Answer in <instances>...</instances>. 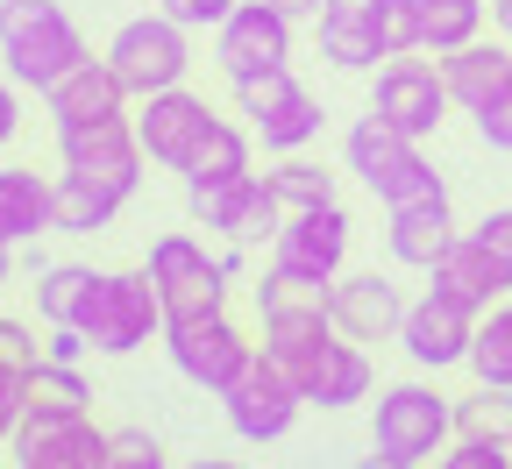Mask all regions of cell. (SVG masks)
<instances>
[{
    "label": "cell",
    "instance_id": "obj_1",
    "mask_svg": "<svg viewBox=\"0 0 512 469\" xmlns=\"http://www.w3.org/2000/svg\"><path fill=\"white\" fill-rule=\"evenodd\" d=\"M0 57H8V79L50 93L64 72L86 64V36L72 29V15L57 0H0Z\"/></svg>",
    "mask_w": 512,
    "mask_h": 469
},
{
    "label": "cell",
    "instance_id": "obj_2",
    "mask_svg": "<svg viewBox=\"0 0 512 469\" xmlns=\"http://www.w3.org/2000/svg\"><path fill=\"white\" fill-rule=\"evenodd\" d=\"M349 171L384 199V207H406V199H434V192H448L441 171L420 157V136H406V128H399V121H384L377 107L349 128Z\"/></svg>",
    "mask_w": 512,
    "mask_h": 469
},
{
    "label": "cell",
    "instance_id": "obj_3",
    "mask_svg": "<svg viewBox=\"0 0 512 469\" xmlns=\"http://www.w3.org/2000/svg\"><path fill=\"white\" fill-rule=\"evenodd\" d=\"M86 327V342L107 349V356H128V349H143L150 342V327H164V299H157V278L150 271H114L86 292L79 320Z\"/></svg>",
    "mask_w": 512,
    "mask_h": 469
},
{
    "label": "cell",
    "instance_id": "obj_4",
    "mask_svg": "<svg viewBox=\"0 0 512 469\" xmlns=\"http://www.w3.org/2000/svg\"><path fill=\"white\" fill-rule=\"evenodd\" d=\"M150 278H157V299H164V327H185V320H214L221 313V278L228 263L207 256L192 235H157L150 249Z\"/></svg>",
    "mask_w": 512,
    "mask_h": 469
},
{
    "label": "cell",
    "instance_id": "obj_5",
    "mask_svg": "<svg viewBox=\"0 0 512 469\" xmlns=\"http://www.w3.org/2000/svg\"><path fill=\"white\" fill-rule=\"evenodd\" d=\"M342 256H349V214L342 207H299L278 235H271V271H285L292 285L320 292L342 278Z\"/></svg>",
    "mask_w": 512,
    "mask_h": 469
},
{
    "label": "cell",
    "instance_id": "obj_6",
    "mask_svg": "<svg viewBox=\"0 0 512 469\" xmlns=\"http://www.w3.org/2000/svg\"><path fill=\"white\" fill-rule=\"evenodd\" d=\"M221 398H228V427H235L242 441H278V434L299 420V406H306L299 377H292L278 356H256Z\"/></svg>",
    "mask_w": 512,
    "mask_h": 469
},
{
    "label": "cell",
    "instance_id": "obj_7",
    "mask_svg": "<svg viewBox=\"0 0 512 469\" xmlns=\"http://www.w3.org/2000/svg\"><path fill=\"white\" fill-rule=\"evenodd\" d=\"M114 434H100L86 413H22L15 462L22 469H107Z\"/></svg>",
    "mask_w": 512,
    "mask_h": 469
},
{
    "label": "cell",
    "instance_id": "obj_8",
    "mask_svg": "<svg viewBox=\"0 0 512 469\" xmlns=\"http://www.w3.org/2000/svg\"><path fill=\"white\" fill-rule=\"evenodd\" d=\"M107 64L121 72V86H128V93H143V100L164 93V86H178V79H185V22H171V15L128 22V29L114 36Z\"/></svg>",
    "mask_w": 512,
    "mask_h": 469
},
{
    "label": "cell",
    "instance_id": "obj_9",
    "mask_svg": "<svg viewBox=\"0 0 512 469\" xmlns=\"http://www.w3.org/2000/svg\"><path fill=\"white\" fill-rule=\"evenodd\" d=\"M235 100H242L249 128H256V136H264L271 150H299V143L320 136V100L285 72V64H278V72H264V79H242Z\"/></svg>",
    "mask_w": 512,
    "mask_h": 469
},
{
    "label": "cell",
    "instance_id": "obj_10",
    "mask_svg": "<svg viewBox=\"0 0 512 469\" xmlns=\"http://www.w3.org/2000/svg\"><path fill=\"white\" fill-rule=\"evenodd\" d=\"M399 342L413 363L441 370V363H470V342H477V306L463 292H448V285H427L420 306H406V327H399Z\"/></svg>",
    "mask_w": 512,
    "mask_h": 469
},
{
    "label": "cell",
    "instance_id": "obj_11",
    "mask_svg": "<svg viewBox=\"0 0 512 469\" xmlns=\"http://www.w3.org/2000/svg\"><path fill=\"white\" fill-rule=\"evenodd\" d=\"M292 57V15L278 0H242V8L221 22V72L242 86V79H264Z\"/></svg>",
    "mask_w": 512,
    "mask_h": 469
},
{
    "label": "cell",
    "instance_id": "obj_12",
    "mask_svg": "<svg viewBox=\"0 0 512 469\" xmlns=\"http://www.w3.org/2000/svg\"><path fill=\"white\" fill-rule=\"evenodd\" d=\"M448 427H456V413H448L441 391H427V384H392V391L377 398V448L399 455V462L441 455Z\"/></svg>",
    "mask_w": 512,
    "mask_h": 469
},
{
    "label": "cell",
    "instance_id": "obj_13",
    "mask_svg": "<svg viewBox=\"0 0 512 469\" xmlns=\"http://www.w3.org/2000/svg\"><path fill=\"white\" fill-rule=\"evenodd\" d=\"M164 334H171V363H178L192 384H207V391H228V384L256 363V349L228 327V313H214V320H185V327H164Z\"/></svg>",
    "mask_w": 512,
    "mask_h": 469
},
{
    "label": "cell",
    "instance_id": "obj_14",
    "mask_svg": "<svg viewBox=\"0 0 512 469\" xmlns=\"http://www.w3.org/2000/svg\"><path fill=\"white\" fill-rule=\"evenodd\" d=\"M57 150H64V171H86V178H114L136 192L143 185V136L128 121H93V128H57Z\"/></svg>",
    "mask_w": 512,
    "mask_h": 469
},
{
    "label": "cell",
    "instance_id": "obj_15",
    "mask_svg": "<svg viewBox=\"0 0 512 469\" xmlns=\"http://www.w3.org/2000/svg\"><path fill=\"white\" fill-rule=\"evenodd\" d=\"M192 214H200L207 228H221L228 242H264V235H278L285 228V199H278V185L271 178H235V185H221V192H207V199H192Z\"/></svg>",
    "mask_w": 512,
    "mask_h": 469
},
{
    "label": "cell",
    "instance_id": "obj_16",
    "mask_svg": "<svg viewBox=\"0 0 512 469\" xmlns=\"http://www.w3.org/2000/svg\"><path fill=\"white\" fill-rule=\"evenodd\" d=\"M207 121H214V107L200 100V93H185V86H164V93H150L143 100V114H136V136H143V150H150V164H185V150L207 136Z\"/></svg>",
    "mask_w": 512,
    "mask_h": 469
},
{
    "label": "cell",
    "instance_id": "obj_17",
    "mask_svg": "<svg viewBox=\"0 0 512 469\" xmlns=\"http://www.w3.org/2000/svg\"><path fill=\"white\" fill-rule=\"evenodd\" d=\"M370 107H377L384 121H399L406 136H434V128H441V107H448V79L427 72V64H413V57H399V64H384Z\"/></svg>",
    "mask_w": 512,
    "mask_h": 469
},
{
    "label": "cell",
    "instance_id": "obj_18",
    "mask_svg": "<svg viewBox=\"0 0 512 469\" xmlns=\"http://www.w3.org/2000/svg\"><path fill=\"white\" fill-rule=\"evenodd\" d=\"M328 313H335V327L349 334V342H384V334H399L406 327V306H399V292L384 285L377 271H356V278H335L328 292Z\"/></svg>",
    "mask_w": 512,
    "mask_h": 469
},
{
    "label": "cell",
    "instance_id": "obj_19",
    "mask_svg": "<svg viewBox=\"0 0 512 469\" xmlns=\"http://www.w3.org/2000/svg\"><path fill=\"white\" fill-rule=\"evenodd\" d=\"M434 285L463 292V299L484 313L491 299H505V292H512V249H498V242H484V235L470 228V235L448 242V256L434 263Z\"/></svg>",
    "mask_w": 512,
    "mask_h": 469
},
{
    "label": "cell",
    "instance_id": "obj_20",
    "mask_svg": "<svg viewBox=\"0 0 512 469\" xmlns=\"http://www.w3.org/2000/svg\"><path fill=\"white\" fill-rule=\"evenodd\" d=\"M121 100H128V86H121V72L114 64H79V72H64L57 86H50V114H57V128H93V121H121Z\"/></svg>",
    "mask_w": 512,
    "mask_h": 469
},
{
    "label": "cell",
    "instance_id": "obj_21",
    "mask_svg": "<svg viewBox=\"0 0 512 469\" xmlns=\"http://www.w3.org/2000/svg\"><path fill=\"white\" fill-rule=\"evenodd\" d=\"M328 342H335L328 299H285L278 313H264V356H278L285 370H306Z\"/></svg>",
    "mask_w": 512,
    "mask_h": 469
},
{
    "label": "cell",
    "instance_id": "obj_22",
    "mask_svg": "<svg viewBox=\"0 0 512 469\" xmlns=\"http://www.w3.org/2000/svg\"><path fill=\"white\" fill-rule=\"evenodd\" d=\"M448 242H456V221H448V192L392 207V256H399V263H420V271H434V263L448 256Z\"/></svg>",
    "mask_w": 512,
    "mask_h": 469
},
{
    "label": "cell",
    "instance_id": "obj_23",
    "mask_svg": "<svg viewBox=\"0 0 512 469\" xmlns=\"http://www.w3.org/2000/svg\"><path fill=\"white\" fill-rule=\"evenodd\" d=\"M299 391H306V406H356V398L370 391V356L356 342H328L306 370H292Z\"/></svg>",
    "mask_w": 512,
    "mask_h": 469
},
{
    "label": "cell",
    "instance_id": "obj_24",
    "mask_svg": "<svg viewBox=\"0 0 512 469\" xmlns=\"http://www.w3.org/2000/svg\"><path fill=\"white\" fill-rule=\"evenodd\" d=\"M242 171H249V143H242V128H228V121H207V136L192 143L185 164H178V178H185L192 199H207V192L235 185Z\"/></svg>",
    "mask_w": 512,
    "mask_h": 469
},
{
    "label": "cell",
    "instance_id": "obj_25",
    "mask_svg": "<svg viewBox=\"0 0 512 469\" xmlns=\"http://www.w3.org/2000/svg\"><path fill=\"white\" fill-rule=\"evenodd\" d=\"M441 79H448V100H463L470 114H484L505 86H512V50H491V43H463V50H448L441 64Z\"/></svg>",
    "mask_w": 512,
    "mask_h": 469
},
{
    "label": "cell",
    "instance_id": "obj_26",
    "mask_svg": "<svg viewBox=\"0 0 512 469\" xmlns=\"http://www.w3.org/2000/svg\"><path fill=\"white\" fill-rule=\"evenodd\" d=\"M50 228H57V185H43L36 171H0V235L36 242Z\"/></svg>",
    "mask_w": 512,
    "mask_h": 469
},
{
    "label": "cell",
    "instance_id": "obj_27",
    "mask_svg": "<svg viewBox=\"0 0 512 469\" xmlns=\"http://www.w3.org/2000/svg\"><path fill=\"white\" fill-rule=\"evenodd\" d=\"M121 199H128V185H114V178L64 171V178H57V228H64V235H93V228H107V221L121 214Z\"/></svg>",
    "mask_w": 512,
    "mask_h": 469
},
{
    "label": "cell",
    "instance_id": "obj_28",
    "mask_svg": "<svg viewBox=\"0 0 512 469\" xmlns=\"http://www.w3.org/2000/svg\"><path fill=\"white\" fill-rule=\"evenodd\" d=\"M22 391H29V413H86V406H93L79 363H57V356H43V363L22 377Z\"/></svg>",
    "mask_w": 512,
    "mask_h": 469
},
{
    "label": "cell",
    "instance_id": "obj_29",
    "mask_svg": "<svg viewBox=\"0 0 512 469\" xmlns=\"http://www.w3.org/2000/svg\"><path fill=\"white\" fill-rule=\"evenodd\" d=\"M477 22H484V0H420V50H463L477 43Z\"/></svg>",
    "mask_w": 512,
    "mask_h": 469
},
{
    "label": "cell",
    "instance_id": "obj_30",
    "mask_svg": "<svg viewBox=\"0 0 512 469\" xmlns=\"http://www.w3.org/2000/svg\"><path fill=\"white\" fill-rule=\"evenodd\" d=\"M320 50H328V64H342V72H363V64L392 57L377 22H342V15H320Z\"/></svg>",
    "mask_w": 512,
    "mask_h": 469
},
{
    "label": "cell",
    "instance_id": "obj_31",
    "mask_svg": "<svg viewBox=\"0 0 512 469\" xmlns=\"http://www.w3.org/2000/svg\"><path fill=\"white\" fill-rule=\"evenodd\" d=\"M456 427H463V441H498V448H512V384H484L477 398H463V406H456Z\"/></svg>",
    "mask_w": 512,
    "mask_h": 469
},
{
    "label": "cell",
    "instance_id": "obj_32",
    "mask_svg": "<svg viewBox=\"0 0 512 469\" xmlns=\"http://www.w3.org/2000/svg\"><path fill=\"white\" fill-rule=\"evenodd\" d=\"M93 285H100V278L86 271V263H50V271L36 278V306H43V320H50V327L79 320V306H86Z\"/></svg>",
    "mask_w": 512,
    "mask_h": 469
},
{
    "label": "cell",
    "instance_id": "obj_33",
    "mask_svg": "<svg viewBox=\"0 0 512 469\" xmlns=\"http://www.w3.org/2000/svg\"><path fill=\"white\" fill-rule=\"evenodd\" d=\"M470 370H477V384H512V306H491V320L477 327Z\"/></svg>",
    "mask_w": 512,
    "mask_h": 469
},
{
    "label": "cell",
    "instance_id": "obj_34",
    "mask_svg": "<svg viewBox=\"0 0 512 469\" xmlns=\"http://www.w3.org/2000/svg\"><path fill=\"white\" fill-rule=\"evenodd\" d=\"M271 185H278V199H285L292 214H299V207H335V171H320V164H306V157L278 164Z\"/></svg>",
    "mask_w": 512,
    "mask_h": 469
},
{
    "label": "cell",
    "instance_id": "obj_35",
    "mask_svg": "<svg viewBox=\"0 0 512 469\" xmlns=\"http://www.w3.org/2000/svg\"><path fill=\"white\" fill-rule=\"evenodd\" d=\"M384 43H392V57L420 50V0H384V15H377Z\"/></svg>",
    "mask_w": 512,
    "mask_h": 469
},
{
    "label": "cell",
    "instance_id": "obj_36",
    "mask_svg": "<svg viewBox=\"0 0 512 469\" xmlns=\"http://www.w3.org/2000/svg\"><path fill=\"white\" fill-rule=\"evenodd\" d=\"M107 469H164V448H157V434H143V427H121V434H114V455H107Z\"/></svg>",
    "mask_w": 512,
    "mask_h": 469
},
{
    "label": "cell",
    "instance_id": "obj_37",
    "mask_svg": "<svg viewBox=\"0 0 512 469\" xmlns=\"http://www.w3.org/2000/svg\"><path fill=\"white\" fill-rule=\"evenodd\" d=\"M235 8H242V0H164V15L185 22V29H221Z\"/></svg>",
    "mask_w": 512,
    "mask_h": 469
},
{
    "label": "cell",
    "instance_id": "obj_38",
    "mask_svg": "<svg viewBox=\"0 0 512 469\" xmlns=\"http://www.w3.org/2000/svg\"><path fill=\"white\" fill-rule=\"evenodd\" d=\"M36 363H43V356H36V342H29V327H22V320H0V370H22V377H29Z\"/></svg>",
    "mask_w": 512,
    "mask_h": 469
},
{
    "label": "cell",
    "instance_id": "obj_39",
    "mask_svg": "<svg viewBox=\"0 0 512 469\" xmlns=\"http://www.w3.org/2000/svg\"><path fill=\"white\" fill-rule=\"evenodd\" d=\"M441 469H512V448H498V441H463L456 455H441Z\"/></svg>",
    "mask_w": 512,
    "mask_h": 469
},
{
    "label": "cell",
    "instance_id": "obj_40",
    "mask_svg": "<svg viewBox=\"0 0 512 469\" xmlns=\"http://www.w3.org/2000/svg\"><path fill=\"white\" fill-rule=\"evenodd\" d=\"M22 413H29V391H22V370H0V441H15Z\"/></svg>",
    "mask_w": 512,
    "mask_h": 469
},
{
    "label": "cell",
    "instance_id": "obj_41",
    "mask_svg": "<svg viewBox=\"0 0 512 469\" xmlns=\"http://www.w3.org/2000/svg\"><path fill=\"white\" fill-rule=\"evenodd\" d=\"M477 136H484L491 150H512V86H505V93L477 114Z\"/></svg>",
    "mask_w": 512,
    "mask_h": 469
},
{
    "label": "cell",
    "instance_id": "obj_42",
    "mask_svg": "<svg viewBox=\"0 0 512 469\" xmlns=\"http://www.w3.org/2000/svg\"><path fill=\"white\" fill-rule=\"evenodd\" d=\"M79 349H86V327H72V320H64V327L50 334V356H57V363H79Z\"/></svg>",
    "mask_w": 512,
    "mask_h": 469
},
{
    "label": "cell",
    "instance_id": "obj_43",
    "mask_svg": "<svg viewBox=\"0 0 512 469\" xmlns=\"http://www.w3.org/2000/svg\"><path fill=\"white\" fill-rule=\"evenodd\" d=\"M320 15H342V22H377V15H384V0H328Z\"/></svg>",
    "mask_w": 512,
    "mask_h": 469
},
{
    "label": "cell",
    "instance_id": "obj_44",
    "mask_svg": "<svg viewBox=\"0 0 512 469\" xmlns=\"http://www.w3.org/2000/svg\"><path fill=\"white\" fill-rule=\"evenodd\" d=\"M285 285H292V278H285V271H271V278H264V285H256V306H264V313H278V306H285V299H292V292H285Z\"/></svg>",
    "mask_w": 512,
    "mask_h": 469
},
{
    "label": "cell",
    "instance_id": "obj_45",
    "mask_svg": "<svg viewBox=\"0 0 512 469\" xmlns=\"http://www.w3.org/2000/svg\"><path fill=\"white\" fill-rule=\"evenodd\" d=\"M15 128H22V107H15L8 79H0V143H15Z\"/></svg>",
    "mask_w": 512,
    "mask_h": 469
},
{
    "label": "cell",
    "instance_id": "obj_46",
    "mask_svg": "<svg viewBox=\"0 0 512 469\" xmlns=\"http://www.w3.org/2000/svg\"><path fill=\"white\" fill-rule=\"evenodd\" d=\"M477 235H484V242H498V249H512V214H484V221H477Z\"/></svg>",
    "mask_w": 512,
    "mask_h": 469
},
{
    "label": "cell",
    "instance_id": "obj_47",
    "mask_svg": "<svg viewBox=\"0 0 512 469\" xmlns=\"http://www.w3.org/2000/svg\"><path fill=\"white\" fill-rule=\"evenodd\" d=\"M356 469H413V462H399V455H384V448H377V455H363Z\"/></svg>",
    "mask_w": 512,
    "mask_h": 469
},
{
    "label": "cell",
    "instance_id": "obj_48",
    "mask_svg": "<svg viewBox=\"0 0 512 469\" xmlns=\"http://www.w3.org/2000/svg\"><path fill=\"white\" fill-rule=\"evenodd\" d=\"M278 8H285V15H320L328 0H278Z\"/></svg>",
    "mask_w": 512,
    "mask_h": 469
},
{
    "label": "cell",
    "instance_id": "obj_49",
    "mask_svg": "<svg viewBox=\"0 0 512 469\" xmlns=\"http://www.w3.org/2000/svg\"><path fill=\"white\" fill-rule=\"evenodd\" d=\"M491 22H498V29L512 36V0H491Z\"/></svg>",
    "mask_w": 512,
    "mask_h": 469
},
{
    "label": "cell",
    "instance_id": "obj_50",
    "mask_svg": "<svg viewBox=\"0 0 512 469\" xmlns=\"http://www.w3.org/2000/svg\"><path fill=\"white\" fill-rule=\"evenodd\" d=\"M192 469H235L228 455H200V462H192Z\"/></svg>",
    "mask_w": 512,
    "mask_h": 469
},
{
    "label": "cell",
    "instance_id": "obj_51",
    "mask_svg": "<svg viewBox=\"0 0 512 469\" xmlns=\"http://www.w3.org/2000/svg\"><path fill=\"white\" fill-rule=\"evenodd\" d=\"M0 285H8V235H0Z\"/></svg>",
    "mask_w": 512,
    "mask_h": 469
}]
</instances>
